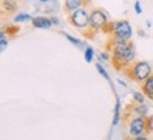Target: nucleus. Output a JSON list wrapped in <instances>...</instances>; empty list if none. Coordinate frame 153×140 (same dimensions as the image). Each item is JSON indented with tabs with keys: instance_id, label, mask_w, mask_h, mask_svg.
<instances>
[{
	"instance_id": "obj_5",
	"label": "nucleus",
	"mask_w": 153,
	"mask_h": 140,
	"mask_svg": "<svg viewBox=\"0 0 153 140\" xmlns=\"http://www.w3.org/2000/svg\"><path fill=\"white\" fill-rule=\"evenodd\" d=\"M68 21H70L71 26H74L76 28H85L89 26L91 14L85 9H79V10H75L68 14Z\"/></svg>"
},
{
	"instance_id": "obj_4",
	"label": "nucleus",
	"mask_w": 153,
	"mask_h": 140,
	"mask_svg": "<svg viewBox=\"0 0 153 140\" xmlns=\"http://www.w3.org/2000/svg\"><path fill=\"white\" fill-rule=\"evenodd\" d=\"M89 14H91L89 26L87 27V31H84L82 34H84V37L88 38V40H94L95 36H97V33L101 31L102 27L106 24L108 19H106V14H105L101 9H94Z\"/></svg>"
},
{
	"instance_id": "obj_8",
	"label": "nucleus",
	"mask_w": 153,
	"mask_h": 140,
	"mask_svg": "<svg viewBox=\"0 0 153 140\" xmlns=\"http://www.w3.org/2000/svg\"><path fill=\"white\" fill-rule=\"evenodd\" d=\"M17 10V0H1V14L4 16L7 13V16L14 14Z\"/></svg>"
},
{
	"instance_id": "obj_21",
	"label": "nucleus",
	"mask_w": 153,
	"mask_h": 140,
	"mask_svg": "<svg viewBox=\"0 0 153 140\" xmlns=\"http://www.w3.org/2000/svg\"><path fill=\"white\" fill-rule=\"evenodd\" d=\"M65 37L68 38V40H70L72 44H75V45H78V47H81V41H79V40H76V38H74L72 36H68V34H67Z\"/></svg>"
},
{
	"instance_id": "obj_12",
	"label": "nucleus",
	"mask_w": 153,
	"mask_h": 140,
	"mask_svg": "<svg viewBox=\"0 0 153 140\" xmlns=\"http://www.w3.org/2000/svg\"><path fill=\"white\" fill-rule=\"evenodd\" d=\"M114 28H115V21H106V24H105L104 27H102V30L101 31L104 33V34H108V36H111L112 33H114Z\"/></svg>"
},
{
	"instance_id": "obj_19",
	"label": "nucleus",
	"mask_w": 153,
	"mask_h": 140,
	"mask_svg": "<svg viewBox=\"0 0 153 140\" xmlns=\"http://www.w3.org/2000/svg\"><path fill=\"white\" fill-rule=\"evenodd\" d=\"M119 122V102H116V108H115V119H114V124H116Z\"/></svg>"
},
{
	"instance_id": "obj_7",
	"label": "nucleus",
	"mask_w": 153,
	"mask_h": 140,
	"mask_svg": "<svg viewBox=\"0 0 153 140\" xmlns=\"http://www.w3.org/2000/svg\"><path fill=\"white\" fill-rule=\"evenodd\" d=\"M89 4H91V0H65V3H64V11L70 14V13H72V11H75V10H79L82 7L87 9Z\"/></svg>"
},
{
	"instance_id": "obj_14",
	"label": "nucleus",
	"mask_w": 153,
	"mask_h": 140,
	"mask_svg": "<svg viewBox=\"0 0 153 140\" xmlns=\"http://www.w3.org/2000/svg\"><path fill=\"white\" fill-rule=\"evenodd\" d=\"M27 20H33V19H31V16L24 14V13H22V14H17V16L14 17V21H16V23H19V21H27Z\"/></svg>"
},
{
	"instance_id": "obj_18",
	"label": "nucleus",
	"mask_w": 153,
	"mask_h": 140,
	"mask_svg": "<svg viewBox=\"0 0 153 140\" xmlns=\"http://www.w3.org/2000/svg\"><path fill=\"white\" fill-rule=\"evenodd\" d=\"M123 140H149V139L148 137H145V136H142V135L140 136H131L129 135V136H126Z\"/></svg>"
},
{
	"instance_id": "obj_20",
	"label": "nucleus",
	"mask_w": 153,
	"mask_h": 140,
	"mask_svg": "<svg viewBox=\"0 0 153 140\" xmlns=\"http://www.w3.org/2000/svg\"><path fill=\"white\" fill-rule=\"evenodd\" d=\"M1 51H4L6 50V45H7V40H6V33L1 31Z\"/></svg>"
},
{
	"instance_id": "obj_6",
	"label": "nucleus",
	"mask_w": 153,
	"mask_h": 140,
	"mask_svg": "<svg viewBox=\"0 0 153 140\" xmlns=\"http://www.w3.org/2000/svg\"><path fill=\"white\" fill-rule=\"evenodd\" d=\"M129 135L131 136H140L146 132V118L143 116H135L129 120Z\"/></svg>"
},
{
	"instance_id": "obj_25",
	"label": "nucleus",
	"mask_w": 153,
	"mask_h": 140,
	"mask_svg": "<svg viewBox=\"0 0 153 140\" xmlns=\"http://www.w3.org/2000/svg\"><path fill=\"white\" fill-rule=\"evenodd\" d=\"M40 1H48V0H40Z\"/></svg>"
},
{
	"instance_id": "obj_11",
	"label": "nucleus",
	"mask_w": 153,
	"mask_h": 140,
	"mask_svg": "<svg viewBox=\"0 0 153 140\" xmlns=\"http://www.w3.org/2000/svg\"><path fill=\"white\" fill-rule=\"evenodd\" d=\"M3 31H4L10 38H14L17 34H19V31H20V27L16 26V24H7V26L3 28Z\"/></svg>"
},
{
	"instance_id": "obj_24",
	"label": "nucleus",
	"mask_w": 153,
	"mask_h": 140,
	"mask_svg": "<svg viewBox=\"0 0 153 140\" xmlns=\"http://www.w3.org/2000/svg\"><path fill=\"white\" fill-rule=\"evenodd\" d=\"M51 21L54 23V24H58V23H60V21H58V19H55V17H54V19H51Z\"/></svg>"
},
{
	"instance_id": "obj_15",
	"label": "nucleus",
	"mask_w": 153,
	"mask_h": 140,
	"mask_svg": "<svg viewBox=\"0 0 153 140\" xmlns=\"http://www.w3.org/2000/svg\"><path fill=\"white\" fill-rule=\"evenodd\" d=\"M133 99H135V102L137 103H143L145 101V93H140V92H133Z\"/></svg>"
},
{
	"instance_id": "obj_23",
	"label": "nucleus",
	"mask_w": 153,
	"mask_h": 140,
	"mask_svg": "<svg viewBox=\"0 0 153 140\" xmlns=\"http://www.w3.org/2000/svg\"><path fill=\"white\" fill-rule=\"evenodd\" d=\"M101 57H102L104 59H108V61L111 59V54H108V51H105V53H102V54H101Z\"/></svg>"
},
{
	"instance_id": "obj_13",
	"label": "nucleus",
	"mask_w": 153,
	"mask_h": 140,
	"mask_svg": "<svg viewBox=\"0 0 153 140\" xmlns=\"http://www.w3.org/2000/svg\"><path fill=\"white\" fill-rule=\"evenodd\" d=\"M153 133V115L146 118V132L145 135H152Z\"/></svg>"
},
{
	"instance_id": "obj_16",
	"label": "nucleus",
	"mask_w": 153,
	"mask_h": 140,
	"mask_svg": "<svg viewBox=\"0 0 153 140\" xmlns=\"http://www.w3.org/2000/svg\"><path fill=\"white\" fill-rule=\"evenodd\" d=\"M92 57H94V50L91 47H87L85 50V61L87 62H91L92 61Z\"/></svg>"
},
{
	"instance_id": "obj_9",
	"label": "nucleus",
	"mask_w": 153,
	"mask_h": 140,
	"mask_svg": "<svg viewBox=\"0 0 153 140\" xmlns=\"http://www.w3.org/2000/svg\"><path fill=\"white\" fill-rule=\"evenodd\" d=\"M140 86H142V92L145 93V96L150 99V101H153V71L152 74L149 75L148 79L143 82Z\"/></svg>"
},
{
	"instance_id": "obj_22",
	"label": "nucleus",
	"mask_w": 153,
	"mask_h": 140,
	"mask_svg": "<svg viewBox=\"0 0 153 140\" xmlns=\"http://www.w3.org/2000/svg\"><path fill=\"white\" fill-rule=\"evenodd\" d=\"M135 10H136L137 14H140V13H142V9H140V1H136V3H135Z\"/></svg>"
},
{
	"instance_id": "obj_17",
	"label": "nucleus",
	"mask_w": 153,
	"mask_h": 140,
	"mask_svg": "<svg viewBox=\"0 0 153 140\" xmlns=\"http://www.w3.org/2000/svg\"><path fill=\"white\" fill-rule=\"evenodd\" d=\"M97 70H98V72L101 74V75L104 76L105 79H109V76H108V72L105 71V68L102 67V64H99V62H97Z\"/></svg>"
},
{
	"instance_id": "obj_3",
	"label": "nucleus",
	"mask_w": 153,
	"mask_h": 140,
	"mask_svg": "<svg viewBox=\"0 0 153 140\" xmlns=\"http://www.w3.org/2000/svg\"><path fill=\"white\" fill-rule=\"evenodd\" d=\"M132 37V27L131 24L126 21V20H119V21H115V28L114 33L109 36L108 41H106V45H105V50H108L114 45V44L119 43V41H129Z\"/></svg>"
},
{
	"instance_id": "obj_2",
	"label": "nucleus",
	"mask_w": 153,
	"mask_h": 140,
	"mask_svg": "<svg viewBox=\"0 0 153 140\" xmlns=\"http://www.w3.org/2000/svg\"><path fill=\"white\" fill-rule=\"evenodd\" d=\"M122 74H125L133 82L142 85L143 82L149 78V75L152 74V68L146 61H132L131 64L122 71Z\"/></svg>"
},
{
	"instance_id": "obj_1",
	"label": "nucleus",
	"mask_w": 153,
	"mask_h": 140,
	"mask_svg": "<svg viewBox=\"0 0 153 140\" xmlns=\"http://www.w3.org/2000/svg\"><path fill=\"white\" fill-rule=\"evenodd\" d=\"M108 51L111 54V64L116 71L122 72L132 61H135V45L131 41H119Z\"/></svg>"
},
{
	"instance_id": "obj_10",
	"label": "nucleus",
	"mask_w": 153,
	"mask_h": 140,
	"mask_svg": "<svg viewBox=\"0 0 153 140\" xmlns=\"http://www.w3.org/2000/svg\"><path fill=\"white\" fill-rule=\"evenodd\" d=\"M31 24H33V27L36 28H51V19H47V17L44 16H38V17H34L33 20H31Z\"/></svg>"
}]
</instances>
